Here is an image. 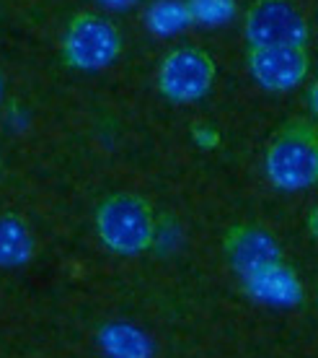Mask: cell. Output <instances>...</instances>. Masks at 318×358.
<instances>
[{"instance_id": "1", "label": "cell", "mask_w": 318, "mask_h": 358, "mask_svg": "<svg viewBox=\"0 0 318 358\" xmlns=\"http://www.w3.org/2000/svg\"><path fill=\"white\" fill-rule=\"evenodd\" d=\"M96 231L106 250H112L114 255H124V257L140 255L151 247L153 234H156L153 210L137 195H130V192L112 195L98 206Z\"/></svg>"}, {"instance_id": "2", "label": "cell", "mask_w": 318, "mask_h": 358, "mask_svg": "<svg viewBox=\"0 0 318 358\" xmlns=\"http://www.w3.org/2000/svg\"><path fill=\"white\" fill-rule=\"evenodd\" d=\"M65 60L78 71H101L114 63L122 52L119 29L104 16L80 13L68 24L65 31Z\"/></svg>"}, {"instance_id": "3", "label": "cell", "mask_w": 318, "mask_h": 358, "mask_svg": "<svg viewBox=\"0 0 318 358\" xmlns=\"http://www.w3.org/2000/svg\"><path fill=\"white\" fill-rule=\"evenodd\" d=\"M266 174L280 189H305L316 182L318 151L313 133L295 127L282 133L266 153Z\"/></svg>"}, {"instance_id": "4", "label": "cell", "mask_w": 318, "mask_h": 358, "mask_svg": "<svg viewBox=\"0 0 318 358\" xmlns=\"http://www.w3.org/2000/svg\"><path fill=\"white\" fill-rule=\"evenodd\" d=\"M246 39L248 47H305L308 21L292 0H257L246 16Z\"/></svg>"}, {"instance_id": "5", "label": "cell", "mask_w": 318, "mask_h": 358, "mask_svg": "<svg viewBox=\"0 0 318 358\" xmlns=\"http://www.w3.org/2000/svg\"><path fill=\"white\" fill-rule=\"evenodd\" d=\"M215 81V63L199 47H179L166 55V60L158 68V86L163 96L189 104L202 99Z\"/></svg>"}, {"instance_id": "6", "label": "cell", "mask_w": 318, "mask_h": 358, "mask_svg": "<svg viewBox=\"0 0 318 358\" xmlns=\"http://www.w3.org/2000/svg\"><path fill=\"white\" fill-rule=\"evenodd\" d=\"M248 68L259 86L269 91L295 89L308 73V52L301 45L251 47Z\"/></svg>"}, {"instance_id": "7", "label": "cell", "mask_w": 318, "mask_h": 358, "mask_svg": "<svg viewBox=\"0 0 318 358\" xmlns=\"http://www.w3.org/2000/svg\"><path fill=\"white\" fill-rule=\"evenodd\" d=\"M225 250H228V257L236 265V270L248 275V280L282 265V252H280L277 239L269 231H264L262 226L254 224L233 226L228 234V242H225Z\"/></svg>"}, {"instance_id": "8", "label": "cell", "mask_w": 318, "mask_h": 358, "mask_svg": "<svg viewBox=\"0 0 318 358\" xmlns=\"http://www.w3.org/2000/svg\"><path fill=\"white\" fill-rule=\"evenodd\" d=\"M36 236L18 215H0V268H24L34 260Z\"/></svg>"}, {"instance_id": "9", "label": "cell", "mask_w": 318, "mask_h": 358, "mask_svg": "<svg viewBox=\"0 0 318 358\" xmlns=\"http://www.w3.org/2000/svg\"><path fill=\"white\" fill-rule=\"evenodd\" d=\"M101 345L114 356H148L151 353V341L145 332L130 324H109L101 330Z\"/></svg>"}, {"instance_id": "10", "label": "cell", "mask_w": 318, "mask_h": 358, "mask_svg": "<svg viewBox=\"0 0 318 358\" xmlns=\"http://www.w3.org/2000/svg\"><path fill=\"white\" fill-rule=\"evenodd\" d=\"M101 6H106V8H116V10H122V8H132V6H137L140 0H98Z\"/></svg>"}]
</instances>
